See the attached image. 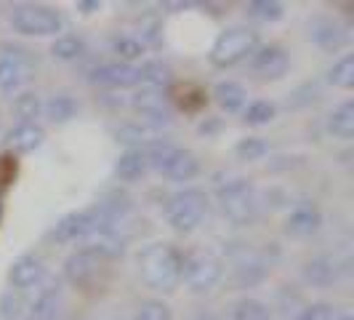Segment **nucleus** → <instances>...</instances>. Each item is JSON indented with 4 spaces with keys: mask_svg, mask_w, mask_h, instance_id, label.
Returning a JSON list of instances; mask_svg holds the SVG:
<instances>
[{
    "mask_svg": "<svg viewBox=\"0 0 354 320\" xmlns=\"http://www.w3.org/2000/svg\"><path fill=\"white\" fill-rule=\"evenodd\" d=\"M184 254L171 243H149L139 254V278L160 294H174L181 283Z\"/></svg>",
    "mask_w": 354,
    "mask_h": 320,
    "instance_id": "f257e3e1",
    "label": "nucleus"
},
{
    "mask_svg": "<svg viewBox=\"0 0 354 320\" xmlns=\"http://www.w3.org/2000/svg\"><path fill=\"white\" fill-rule=\"evenodd\" d=\"M216 195H218L221 213L230 219L232 224L245 227L250 222H256V216H259V195H256L250 181H245V179H230V181L218 184Z\"/></svg>",
    "mask_w": 354,
    "mask_h": 320,
    "instance_id": "f03ea898",
    "label": "nucleus"
},
{
    "mask_svg": "<svg viewBox=\"0 0 354 320\" xmlns=\"http://www.w3.org/2000/svg\"><path fill=\"white\" fill-rule=\"evenodd\" d=\"M8 21H11V27L17 30L19 35L30 37L59 35L62 27H64L62 14L51 6H43V3H19V6L11 8Z\"/></svg>",
    "mask_w": 354,
    "mask_h": 320,
    "instance_id": "7ed1b4c3",
    "label": "nucleus"
},
{
    "mask_svg": "<svg viewBox=\"0 0 354 320\" xmlns=\"http://www.w3.org/2000/svg\"><path fill=\"white\" fill-rule=\"evenodd\" d=\"M259 48V33L250 27H230L216 37L211 48V64L216 70H227L234 67L237 62H243L245 56Z\"/></svg>",
    "mask_w": 354,
    "mask_h": 320,
    "instance_id": "20e7f679",
    "label": "nucleus"
},
{
    "mask_svg": "<svg viewBox=\"0 0 354 320\" xmlns=\"http://www.w3.org/2000/svg\"><path fill=\"white\" fill-rule=\"evenodd\" d=\"M208 213V195L203 190H181L165 203V219L176 232H192Z\"/></svg>",
    "mask_w": 354,
    "mask_h": 320,
    "instance_id": "39448f33",
    "label": "nucleus"
},
{
    "mask_svg": "<svg viewBox=\"0 0 354 320\" xmlns=\"http://www.w3.org/2000/svg\"><path fill=\"white\" fill-rule=\"evenodd\" d=\"M224 275V265L218 256H213L211 251H192L189 256H184L181 265V281L192 294H208L216 288V283Z\"/></svg>",
    "mask_w": 354,
    "mask_h": 320,
    "instance_id": "423d86ee",
    "label": "nucleus"
},
{
    "mask_svg": "<svg viewBox=\"0 0 354 320\" xmlns=\"http://www.w3.org/2000/svg\"><path fill=\"white\" fill-rule=\"evenodd\" d=\"M102 224H109V219L104 216V211L99 206L93 208H86V211H72L67 213L56 227H53L51 238L56 243H72V240H83L91 230L102 227Z\"/></svg>",
    "mask_w": 354,
    "mask_h": 320,
    "instance_id": "0eeeda50",
    "label": "nucleus"
},
{
    "mask_svg": "<svg viewBox=\"0 0 354 320\" xmlns=\"http://www.w3.org/2000/svg\"><path fill=\"white\" fill-rule=\"evenodd\" d=\"M133 109L142 115V123L155 125V128H162V125L171 123L174 118V105L168 102V96L158 89H142L136 96H133Z\"/></svg>",
    "mask_w": 354,
    "mask_h": 320,
    "instance_id": "6e6552de",
    "label": "nucleus"
},
{
    "mask_svg": "<svg viewBox=\"0 0 354 320\" xmlns=\"http://www.w3.org/2000/svg\"><path fill=\"white\" fill-rule=\"evenodd\" d=\"M80 243H83L80 251L93 254L96 259H120L125 254V240L120 238L115 224H102V227L91 230Z\"/></svg>",
    "mask_w": 354,
    "mask_h": 320,
    "instance_id": "1a4fd4ad",
    "label": "nucleus"
},
{
    "mask_svg": "<svg viewBox=\"0 0 354 320\" xmlns=\"http://www.w3.org/2000/svg\"><path fill=\"white\" fill-rule=\"evenodd\" d=\"M93 86L102 89H133L142 83V70L128 64V62H115V64H102L91 72L88 78Z\"/></svg>",
    "mask_w": 354,
    "mask_h": 320,
    "instance_id": "9d476101",
    "label": "nucleus"
},
{
    "mask_svg": "<svg viewBox=\"0 0 354 320\" xmlns=\"http://www.w3.org/2000/svg\"><path fill=\"white\" fill-rule=\"evenodd\" d=\"M250 56V70L253 75H259V80H280L290 67V59L280 46H261Z\"/></svg>",
    "mask_w": 354,
    "mask_h": 320,
    "instance_id": "9b49d317",
    "label": "nucleus"
},
{
    "mask_svg": "<svg viewBox=\"0 0 354 320\" xmlns=\"http://www.w3.org/2000/svg\"><path fill=\"white\" fill-rule=\"evenodd\" d=\"M99 272H102L99 259L93 254H86V251H75L64 262V278L80 291H91L99 281Z\"/></svg>",
    "mask_w": 354,
    "mask_h": 320,
    "instance_id": "f8f14e48",
    "label": "nucleus"
},
{
    "mask_svg": "<svg viewBox=\"0 0 354 320\" xmlns=\"http://www.w3.org/2000/svg\"><path fill=\"white\" fill-rule=\"evenodd\" d=\"M160 174L168 177L171 181H189L200 174V160H197L195 152L189 150H181V147H174L168 152L165 163L160 166Z\"/></svg>",
    "mask_w": 354,
    "mask_h": 320,
    "instance_id": "ddd939ff",
    "label": "nucleus"
},
{
    "mask_svg": "<svg viewBox=\"0 0 354 320\" xmlns=\"http://www.w3.org/2000/svg\"><path fill=\"white\" fill-rule=\"evenodd\" d=\"M319 227H322V213L315 208V206H301L285 219L283 230L288 238H296V240H304V238H312L317 235Z\"/></svg>",
    "mask_w": 354,
    "mask_h": 320,
    "instance_id": "4468645a",
    "label": "nucleus"
},
{
    "mask_svg": "<svg viewBox=\"0 0 354 320\" xmlns=\"http://www.w3.org/2000/svg\"><path fill=\"white\" fill-rule=\"evenodd\" d=\"M32 75V64L24 56L6 53L0 56V91H14L21 83H27Z\"/></svg>",
    "mask_w": 354,
    "mask_h": 320,
    "instance_id": "2eb2a0df",
    "label": "nucleus"
},
{
    "mask_svg": "<svg viewBox=\"0 0 354 320\" xmlns=\"http://www.w3.org/2000/svg\"><path fill=\"white\" fill-rule=\"evenodd\" d=\"M46 142V131L40 128L37 123H19L17 128H11L6 134V147L11 152H35L40 144Z\"/></svg>",
    "mask_w": 354,
    "mask_h": 320,
    "instance_id": "dca6fc26",
    "label": "nucleus"
},
{
    "mask_svg": "<svg viewBox=\"0 0 354 320\" xmlns=\"http://www.w3.org/2000/svg\"><path fill=\"white\" fill-rule=\"evenodd\" d=\"M115 136H118V142L128 144L131 150H136L139 144H144V147H155V144L165 142V139H162V134H160V128L147 125V123H142V121L120 125V128L115 131Z\"/></svg>",
    "mask_w": 354,
    "mask_h": 320,
    "instance_id": "f3484780",
    "label": "nucleus"
},
{
    "mask_svg": "<svg viewBox=\"0 0 354 320\" xmlns=\"http://www.w3.org/2000/svg\"><path fill=\"white\" fill-rule=\"evenodd\" d=\"M8 281H11V285L14 288H32V285H37L40 281H43V262L37 259V256H19L17 262L11 265V269H8Z\"/></svg>",
    "mask_w": 354,
    "mask_h": 320,
    "instance_id": "a211bd4d",
    "label": "nucleus"
},
{
    "mask_svg": "<svg viewBox=\"0 0 354 320\" xmlns=\"http://www.w3.org/2000/svg\"><path fill=\"white\" fill-rule=\"evenodd\" d=\"M309 37L317 43L319 48H325V51H338V48H344V46L349 43V33H346L341 24L328 21V19L315 21L312 30H309Z\"/></svg>",
    "mask_w": 354,
    "mask_h": 320,
    "instance_id": "6ab92c4d",
    "label": "nucleus"
},
{
    "mask_svg": "<svg viewBox=\"0 0 354 320\" xmlns=\"http://www.w3.org/2000/svg\"><path fill=\"white\" fill-rule=\"evenodd\" d=\"M168 102L176 105L178 109H184L187 115H197L208 105V94L197 83H174V96Z\"/></svg>",
    "mask_w": 354,
    "mask_h": 320,
    "instance_id": "aec40b11",
    "label": "nucleus"
},
{
    "mask_svg": "<svg viewBox=\"0 0 354 320\" xmlns=\"http://www.w3.org/2000/svg\"><path fill=\"white\" fill-rule=\"evenodd\" d=\"M62 310V291L59 285H46L35 296V302L30 304V320H56Z\"/></svg>",
    "mask_w": 354,
    "mask_h": 320,
    "instance_id": "412c9836",
    "label": "nucleus"
},
{
    "mask_svg": "<svg viewBox=\"0 0 354 320\" xmlns=\"http://www.w3.org/2000/svg\"><path fill=\"white\" fill-rule=\"evenodd\" d=\"M213 99H216V105L221 107L224 112H240L245 102H248V91L243 89L240 83H218L216 89H213Z\"/></svg>",
    "mask_w": 354,
    "mask_h": 320,
    "instance_id": "4be33fe9",
    "label": "nucleus"
},
{
    "mask_svg": "<svg viewBox=\"0 0 354 320\" xmlns=\"http://www.w3.org/2000/svg\"><path fill=\"white\" fill-rule=\"evenodd\" d=\"M301 275L309 285L325 288V285L336 283L338 265L336 262H330V259H312V262H306V265H304Z\"/></svg>",
    "mask_w": 354,
    "mask_h": 320,
    "instance_id": "5701e85b",
    "label": "nucleus"
},
{
    "mask_svg": "<svg viewBox=\"0 0 354 320\" xmlns=\"http://www.w3.org/2000/svg\"><path fill=\"white\" fill-rule=\"evenodd\" d=\"M147 155L142 150H128L118 158V166H115V174L123 179V181H139V179L147 174Z\"/></svg>",
    "mask_w": 354,
    "mask_h": 320,
    "instance_id": "b1692460",
    "label": "nucleus"
},
{
    "mask_svg": "<svg viewBox=\"0 0 354 320\" xmlns=\"http://www.w3.org/2000/svg\"><path fill=\"white\" fill-rule=\"evenodd\" d=\"M328 131L338 139H344V142L354 139V102H344V105L330 112Z\"/></svg>",
    "mask_w": 354,
    "mask_h": 320,
    "instance_id": "393cba45",
    "label": "nucleus"
},
{
    "mask_svg": "<svg viewBox=\"0 0 354 320\" xmlns=\"http://www.w3.org/2000/svg\"><path fill=\"white\" fill-rule=\"evenodd\" d=\"M80 105L72 99V96H53L43 105V115L51 121V123H67L77 115Z\"/></svg>",
    "mask_w": 354,
    "mask_h": 320,
    "instance_id": "a878e982",
    "label": "nucleus"
},
{
    "mask_svg": "<svg viewBox=\"0 0 354 320\" xmlns=\"http://www.w3.org/2000/svg\"><path fill=\"white\" fill-rule=\"evenodd\" d=\"M142 70V83H149V89H171L174 86V70L168 67V64H162V62H147Z\"/></svg>",
    "mask_w": 354,
    "mask_h": 320,
    "instance_id": "bb28decb",
    "label": "nucleus"
},
{
    "mask_svg": "<svg viewBox=\"0 0 354 320\" xmlns=\"http://www.w3.org/2000/svg\"><path fill=\"white\" fill-rule=\"evenodd\" d=\"M83 51H86V43H83L77 35L56 37L51 46V56L53 59H59V62H75V59L83 56Z\"/></svg>",
    "mask_w": 354,
    "mask_h": 320,
    "instance_id": "cd10ccee",
    "label": "nucleus"
},
{
    "mask_svg": "<svg viewBox=\"0 0 354 320\" xmlns=\"http://www.w3.org/2000/svg\"><path fill=\"white\" fill-rule=\"evenodd\" d=\"M245 14L256 21H280L285 17V6L277 3V0H253L245 6Z\"/></svg>",
    "mask_w": 354,
    "mask_h": 320,
    "instance_id": "c85d7f7f",
    "label": "nucleus"
},
{
    "mask_svg": "<svg viewBox=\"0 0 354 320\" xmlns=\"http://www.w3.org/2000/svg\"><path fill=\"white\" fill-rule=\"evenodd\" d=\"M232 320H274V315H272V310L264 302L245 296V299H240V302L234 304Z\"/></svg>",
    "mask_w": 354,
    "mask_h": 320,
    "instance_id": "c756f323",
    "label": "nucleus"
},
{
    "mask_svg": "<svg viewBox=\"0 0 354 320\" xmlns=\"http://www.w3.org/2000/svg\"><path fill=\"white\" fill-rule=\"evenodd\" d=\"M328 80H330V86H336V89H344L349 91L354 89V56H341V62L333 64V70L328 72Z\"/></svg>",
    "mask_w": 354,
    "mask_h": 320,
    "instance_id": "7c9ffc66",
    "label": "nucleus"
},
{
    "mask_svg": "<svg viewBox=\"0 0 354 320\" xmlns=\"http://www.w3.org/2000/svg\"><path fill=\"white\" fill-rule=\"evenodd\" d=\"M14 112H17V118L21 123H32L37 115L43 112V105H40V99H37V94H21L17 96V102H14Z\"/></svg>",
    "mask_w": 354,
    "mask_h": 320,
    "instance_id": "2f4dec72",
    "label": "nucleus"
},
{
    "mask_svg": "<svg viewBox=\"0 0 354 320\" xmlns=\"http://www.w3.org/2000/svg\"><path fill=\"white\" fill-rule=\"evenodd\" d=\"M274 115H277V107L272 105V102H266V99H259V102H253V105L245 109V123L266 125L274 121Z\"/></svg>",
    "mask_w": 354,
    "mask_h": 320,
    "instance_id": "473e14b6",
    "label": "nucleus"
},
{
    "mask_svg": "<svg viewBox=\"0 0 354 320\" xmlns=\"http://www.w3.org/2000/svg\"><path fill=\"white\" fill-rule=\"evenodd\" d=\"M266 150H269V144L264 139H259V136H248V139H240L237 147H234V155L240 160H259L266 155Z\"/></svg>",
    "mask_w": 354,
    "mask_h": 320,
    "instance_id": "72a5a7b5",
    "label": "nucleus"
},
{
    "mask_svg": "<svg viewBox=\"0 0 354 320\" xmlns=\"http://www.w3.org/2000/svg\"><path fill=\"white\" fill-rule=\"evenodd\" d=\"M139 27H142V37H136V40L144 46V51L147 48H158L160 43H162V27H160L158 19H144V21H139Z\"/></svg>",
    "mask_w": 354,
    "mask_h": 320,
    "instance_id": "f704fd0d",
    "label": "nucleus"
},
{
    "mask_svg": "<svg viewBox=\"0 0 354 320\" xmlns=\"http://www.w3.org/2000/svg\"><path fill=\"white\" fill-rule=\"evenodd\" d=\"M133 320H171V307L160 299H149L136 310Z\"/></svg>",
    "mask_w": 354,
    "mask_h": 320,
    "instance_id": "c9c22d12",
    "label": "nucleus"
},
{
    "mask_svg": "<svg viewBox=\"0 0 354 320\" xmlns=\"http://www.w3.org/2000/svg\"><path fill=\"white\" fill-rule=\"evenodd\" d=\"M19 174V163L14 152H0V190H8Z\"/></svg>",
    "mask_w": 354,
    "mask_h": 320,
    "instance_id": "e433bc0d",
    "label": "nucleus"
},
{
    "mask_svg": "<svg viewBox=\"0 0 354 320\" xmlns=\"http://www.w3.org/2000/svg\"><path fill=\"white\" fill-rule=\"evenodd\" d=\"M112 48H115V53H118V56H123V59H139V56L144 53V46L133 35L115 37Z\"/></svg>",
    "mask_w": 354,
    "mask_h": 320,
    "instance_id": "4c0bfd02",
    "label": "nucleus"
},
{
    "mask_svg": "<svg viewBox=\"0 0 354 320\" xmlns=\"http://www.w3.org/2000/svg\"><path fill=\"white\" fill-rule=\"evenodd\" d=\"M333 315H336V310L330 304L317 302V304H309L296 320H333Z\"/></svg>",
    "mask_w": 354,
    "mask_h": 320,
    "instance_id": "58836bf2",
    "label": "nucleus"
},
{
    "mask_svg": "<svg viewBox=\"0 0 354 320\" xmlns=\"http://www.w3.org/2000/svg\"><path fill=\"white\" fill-rule=\"evenodd\" d=\"M19 307H21V302L14 299V294H6L3 302H0V312H3L6 318H14V315L19 312Z\"/></svg>",
    "mask_w": 354,
    "mask_h": 320,
    "instance_id": "ea45409f",
    "label": "nucleus"
},
{
    "mask_svg": "<svg viewBox=\"0 0 354 320\" xmlns=\"http://www.w3.org/2000/svg\"><path fill=\"white\" fill-rule=\"evenodd\" d=\"M75 8H77L80 14H86V17H91V14L102 11V3H99V0H80V3H75Z\"/></svg>",
    "mask_w": 354,
    "mask_h": 320,
    "instance_id": "a19ab883",
    "label": "nucleus"
},
{
    "mask_svg": "<svg viewBox=\"0 0 354 320\" xmlns=\"http://www.w3.org/2000/svg\"><path fill=\"white\" fill-rule=\"evenodd\" d=\"M192 8V3H162V11H187Z\"/></svg>",
    "mask_w": 354,
    "mask_h": 320,
    "instance_id": "79ce46f5",
    "label": "nucleus"
},
{
    "mask_svg": "<svg viewBox=\"0 0 354 320\" xmlns=\"http://www.w3.org/2000/svg\"><path fill=\"white\" fill-rule=\"evenodd\" d=\"M192 320H221V318H216L213 312H197V315Z\"/></svg>",
    "mask_w": 354,
    "mask_h": 320,
    "instance_id": "37998d69",
    "label": "nucleus"
},
{
    "mask_svg": "<svg viewBox=\"0 0 354 320\" xmlns=\"http://www.w3.org/2000/svg\"><path fill=\"white\" fill-rule=\"evenodd\" d=\"M333 320H352V315H333Z\"/></svg>",
    "mask_w": 354,
    "mask_h": 320,
    "instance_id": "c03bdc74",
    "label": "nucleus"
},
{
    "mask_svg": "<svg viewBox=\"0 0 354 320\" xmlns=\"http://www.w3.org/2000/svg\"><path fill=\"white\" fill-rule=\"evenodd\" d=\"M0 219H3V197H0Z\"/></svg>",
    "mask_w": 354,
    "mask_h": 320,
    "instance_id": "a18cd8bd",
    "label": "nucleus"
}]
</instances>
